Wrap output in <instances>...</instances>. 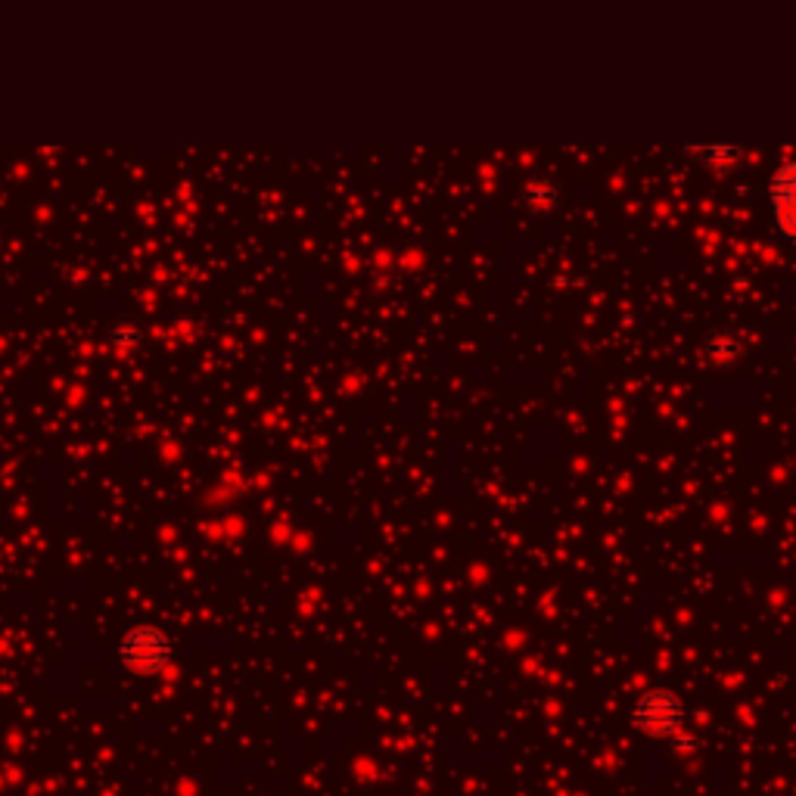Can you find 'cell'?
Masks as SVG:
<instances>
[{"label": "cell", "instance_id": "cell-2", "mask_svg": "<svg viewBox=\"0 0 796 796\" xmlns=\"http://www.w3.org/2000/svg\"><path fill=\"white\" fill-rule=\"evenodd\" d=\"M632 719L650 737H675L685 725V703L672 691H647L635 703Z\"/></svg>", "mask_w": 796, "mask_h": 796}, {"label": "cell", "instance_id": "cell-3", "mask_svg": "<svg viewBox=\"0 0 796 796\" xmlns=\"http://www.w3.org/2000/svg\"><path fill=\"white\" fill-rule=\"evenodd\" d=\"M769 199L775 231L796 249V159L775 172V178L769 181Z\"/></svg>", "mask_w": 796, "mask_h": 796}, {"label": "cell", "instance_id": "cell-5", "mask_svg": "<svg viewBox=\"0 0 796 796\" xmlns=\"http://www.w3.org/2000/svg\"><path fill=\"white\" fill-rule=\"evenodd\" d=\"M741 343H737V339L731 336V333H713L706 339V352H703V358L709 361V364H728V361H734V358H741Z\"/></svg>", "mask_w": 796, "mask_h": 796}, {"label": "cell", "instance_id": "cell-1", "mask_svg": "<svg viewBox=\"0 0 796 796\" xmlns=\"http://www.w3.org/2000/svg\"><path fill=\"white\" fill-rule=\"evenodd\" d=\"M119 657L134 675H156L172 663L175 644L159 625H134L119 644Z\"/></svg>", "mask_w": 796, "mask_h": 796}, {"label": "cell", "instance_id": "cell-7", "mask_svg": "<svg viewBox=\"0 0 796 796\" xmlns=\"http://www.w3.org/2000/svg\"><path fill=\"white\" fill-rule=\"evenodd\" d=\"M554 199H557V184L554 181H535L526 190V203L529 206H554Z\"/></svg>", "mask_w": 796, "mask_h": 796}, {"label": "cell", "instance_id": "cell-6", "mask_svg": "<svg viewBox=\"0 0 796 796\" xmlns=\"http://www.w3.org/2000/svg\"><path fill=\"white\" fill-rule=\"evenodd\" d=\"M109 343L116 349H137L144 343V327L140 324H116L109 330Z\"/></svg>", "mask_w": 796, "mask_h": 796}, {"label": "cell", "instance_id": "cell-4", "mask_svg": "<svg viewBox=\"0 0 796 796\" xmlns=\"http://www.w3.org/2000/svg\"><path fill=\"white\" fill-rule=\"evenodd\" d=\"M688 153L697 156L706 168H713V172H719V175L731 172V168L737 165V159H741V147H734V144H709V147L691 144Z\"/></svg>", "mask_w": 796, "mask_h": 796}]
</instances>
